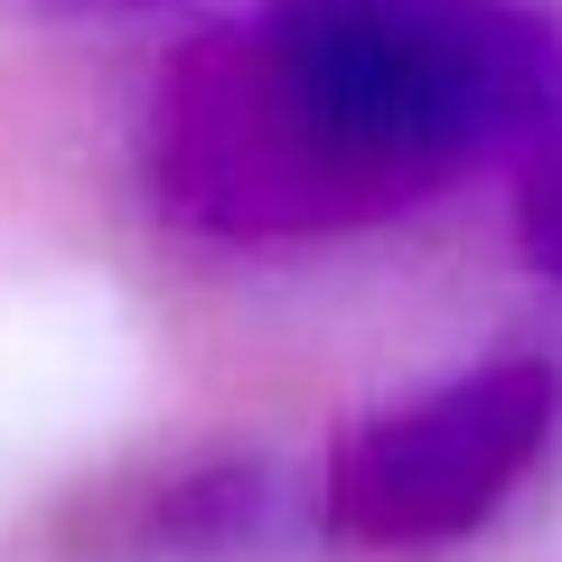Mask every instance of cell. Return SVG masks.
Segmentation results:
<instances>
[{
  "mask_svg": "<svg viewBox=\"0 0 562 562\" xmlns=\"http://www.w3.org/2000/svg\"><path fill=\"white\" fill-rule=\"evenodd\" d=\"M516 235H525V262L562 291V122L525 150V198H516Z\"/></svg>",
  "mask_w": 562,
  "mask_h": 562,
  "instance_id": "cell-4",
  "label": "cell"
},
{
  "mask_svg": "<svg viewBox=\"0 0 562 562\" xmlns=\"http://www.w3.org/2000/svg\"><path fill=\"white\" fill-rule=\"evenodd\" d=\"M562 422L553 357H487L469 375H441L431 394L384 403L328 450L319 525L357 553H431L506 516L525 479L543 469Z\"/></svg>",
  "mask_w": 562,
  "mask_h": 562,
  "instance_id": "cell-2",
  "label": "cell"
},
{
  "mask_svg": "<svg viewBox=\"0 0 562 562\" xmlns=\"http://www.w3.org/2000/svg\"><path fill=\"white\" fill-rule=\"evenodd\" d=\"M281 487L254 450H206L132 497V543L150 562H235L272 535Z\"/></svg>",
  "mask_w": 562,
  "mask_h": 562,
  "instance_id": "cell-3",
  "label": "cell"
},
{
  "mask_svg": "<svg viewBox=\"0 0 562 562\" xmlns=\"http://www.w3.org/2000/svg\"><path fill=\"white\" fill-rule=\"evenodd\" d=\"M244 38L347 225L562 122V38L525 0H262Z\"/></svg>",
  "mask_w": 562,
  "mask_h": 562,
  "instance_id": "cell-1",
  "label": "cell"
}]
</instances>
